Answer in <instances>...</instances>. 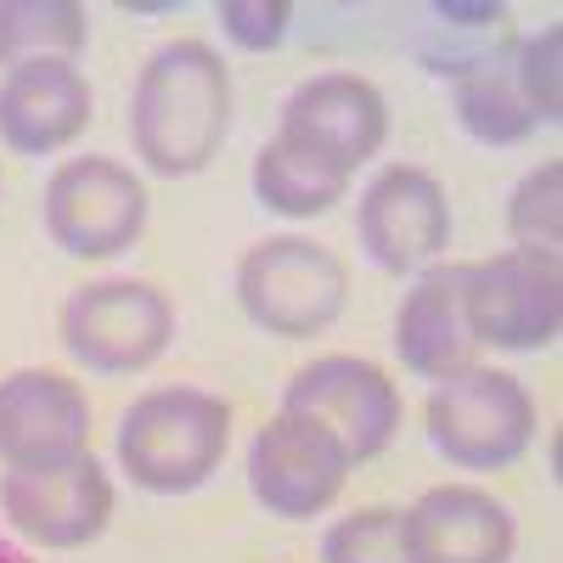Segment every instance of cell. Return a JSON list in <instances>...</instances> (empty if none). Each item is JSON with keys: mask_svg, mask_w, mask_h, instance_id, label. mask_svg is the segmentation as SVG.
<instances>
[{"mask_svg": "<svg viewBox=\"0 0 563 563\" xmlns=\"http://www.w3.org/2000/svg\"><path fill=\"white\" fill-rule=\"evenodd\" d=\"M45 238L74 260H113L147 231V186L119 158H68L45 180Z\"/></svg>", "mask_w": 563, "mask_h": 563, "instance_id": "8992f818", "label": "cell"}, {"mask_svg": "<svg viewBox=\"0 0 563 563\" xmlns=\"http://www.w3.org/2000/svg\"><path fill=\"white\" fill-rule=\"evenodd\" d=\"M519 525L479 485H434L400 512L406 563H512Z\"/></svg>", "mask_w": 563, "mask_h": 563, "instance_id": "5bb4252c", "label": "cell"}, {"mask_svg": "<svg viewBox=\"0 0 563 563\" xmlns=\"http://www.w3.org/2000/svg\"><path fill=\"white\" fill-rule=\"evenodd\" d=\"M0 563H34V558H29L18 541H7V536H0Z\"/></svg>", "mask_w": 563, "mask_h": 563, "instance_id": "cb8c5ba5", "label": "cell"}, {"mask_svg": "<svg viewBox=\"0 0 563 563\" xmlns=\"http://www.w3.org/2000/svg\"><path fill=\"white\" fill-rule=\"evenodd\" d=\"M254 198L271 214H288V220H316L327 209H339L350 198V180L310 164L305 153L282 147V141H265L260 158H254Z\"/></svg>", "mask_w": 563, "mask_h": 563, "instance_id": "d6986e66", "label": "cell"}, {"mask_svg": "<svg viewBox=\"0 0 563 563\" xmlns=\"http://www.w3.org/2000/svg\"><path fill=\"white\" fill-rule=\"evenodd\" d=\"M282 411H305V417L327 422L339 434L350 467L384 456L400 434V417H406L395 378L366 355H316L310 366H299L288 378Z\"/></svg>", "mask_w": 563, "mask_h": 563, "instance_id": "9c48e42d", "label": "cell"}, {"mask_svg": "<svg viewBox=\"0 0 563 563\" xmlns=\"http://www.w3.org/2000/svg\"><path fill=\"white\" fill-rule=\"evenodd\" d=\"M231 445V406L209 389L169 384L135 395L119 417V467L153 496H186L214 479Z\"/></svg>", "mask_w": 563, "mask_h": 563, "instance_id": "7a4b0ae2", "label": "cell"}, {"mask_svg": "<svg viewBox=\"0 0 563 563\" xmlns=\"http://www.w3.org/2000/svg\"><path fill=\"white\" fill-rule=\"evenodd\" d=\"M276 141L350 180L366 158L384 153L389 102H384V90L361 74H316V79L288 90L282 119H276Z\"/></svg>", "mask_w": 563, "mask_h": 563, "instance_id": "ba28073f", "label": "cell"}, {"mask_svg": "<svg viewBox=\"0 0 563 563\" xmlns=\"http://www.w3.org/2000/svg\"><path fill=\"white\" fill-rule=\"evenodd\" d=\"M57 339L85 372L130 378V372H147L169 350L175 305L164 299V288L135 282V276L85 282V288L68 294V305L57 316Z\"/></svg>", "mask_w": 563, "mask_h": 563, "instance_id": "5b68a950", "label": "cell"}, {"mask_svg": "<svg viewBox=\"0 0 563 563\" xmlns=\"http://www.w3.org/2000/svg\"><path fill=\"white\" fill-rule=\"evenodd\" d=\"M321 563H406L400 507H355L321 536Z\"/></svg>", "mask_w": 563, "mask_h": 563, "instance_id": "44dd1931", "label": "cell"}, {"mask_svg": "<svg viewBox=\"0 0 563 563\" xmlns=\"http://www.w3.org/2000/svg\"><path fill=\"white\" fill-rule=\"evenodd\" d=\"M0 519L34 547L74 552L108 530L113 479L90 451L63 467H7L0 474Z\"/></svg>", "mask_w": 563, "mask_h": 563, "instance_id": "7c38bea8", "label": "cell"}, {"mask_svg": "<svg viewBox=\"0 0 563 563\" xmlns=\"http://www.w3.org/2000/svg\"><path fill=\"white\" fill-rule=\"evenodd\" d=\"M238 90L209 40H164L130 90V147L164 180L198 175L231 135Z\"/></svg>", "mask_w": 563, "mask_h": 563, "instance_id": "6da1fadb", "label": "cell"}, {"mask_svg": "<svg viewBox=\"0 0 563 563\" xmlns=\"http://www.w3.org/2000/svg\"><path fill=\"white\" fill-rule=\"evenodd\" d=\"M355 238H361V254L389 276L429 271L451 249V198L440 175L417 164L378 169L355 203Z\"/></svg>", "mask_w": 563, "mask_h": 563, "instance_id": "8fae6325", "label": "cell"}, {"mask_svg": "<svg viewBox=\"0 0 563 563\" xmlns=\"http://www.w3.org/2000/svg\"><path fill=\"white\" fill-rule=\"evenodd\" d=\"M214 18H220L231 45H243V52H276L288 40L294 7L288 0H220Z\"/></svg>", "mask_w": 563, "mask_h": 563, "instance_id": "603a6c76", "label": "cell"}, {"mask_svg": "<svg viewBox=\"0 0 563 563\" xmlns=\"http://www.w3.org/2000/svg\"><path fill=\"white\" fill-rule=\"evenodd\" d=\"M507 238L519 254L558 260L563 249V164L547 158L536 164L507 198Z\"/></svg>", "mask_w": 563, "mask_h": 563, "instance_id": "ffe728a7", "label": "cell"}, {"mask_svg": "<svg viewBox=\"0 0 563 563\" xmlns=\"http://www.w3.org/2000/svg\"><path fill=\"white\" fill-rule=\"evenodd\" d=\"M451 113L479 147H519V141H530L541 130L519 97V85H512V52L451 79Z\"/></svg>", "mask_w": 563, "mask_h": 563, "instance_id": "e0dca14e", "label": "cell"}, {"mask_svg": "<svg viewBox=\"0 0 563 563\" xmlns=\"http://www.w3.org/2000/svg\"><path fill=\"white\" fill-rule=\"evenodd\" d=\"M90 451V395L45 366L0 378V462L7 467H63Z\"/></svg>", "mask_w": 563, "mask_h": 563, "instance_id": "4fadbf2b", "label": "cell"}, {"mask_svg": "<svg viewBox=\"0 0 563 563\" xmlns=\"http://www.w3.org/2000/svg\"><path fill=\"white\" fill-rule=\"evenodd\" d=\"M422 422H429V445L462 474H496L536 445V400L512 372L496 366H467L434 384Z\"/></svg>", "mask_w": 563, "mask_h": 563, "instance_id": "3957f363", "label": "cell"}, {"mask_svg": "<svg viewBox=\"0 0 563 563\" xmlns=\"http://www.w3.org/2000/svg\"><path fill=\"white\" fill-rule=\"evenodd\" d=\"M90 79L79 63H18L0 74V141L18 158H52L90 124Z\"/></svg>", "mask_w": 563, "mask_h": 563, "instance_id": "9a60e30c", "label": "cell"}, {"mask_svg": "<svg viewBox=\"0 0 563 563\" xmlns=\"http://www.w3.org/2000/svg\"><path fill=\"white\" fill-rule=\"evenodd\" d=\"M350 299L344 260L310 238H265L238 260V305L271 339L327 333Z\"/></svg>", "mask_w": 563, "mask_h": 563, "instance_id": "277c9868", "label": "cell"}, {"mask_svg": "<svg viewBox=\"0 0 563 563\" xmlns=\"http://www.w3.org/2000/svg\"><path fill=\"white\" fill-rule=\"evenodd\" d=\"M395 355L406 361V372L429 384H445L456 372L479 366V344L462 316V265L417 271V282L395 310Z\"/></svg>", "mask_w": 563, "mask_h": 563, "instance_id": "2e32d148", "label": "cell"}, {"mask_svg": "<svg viewBox=\"0 0 563 563\" xmlns=\"http://www.w3.org/2000/svg\"><path fill=\"white\" fill-rule=\"evenodd\" d=\"M90 18L74 0H0V68L18 63H79Z\"/></svg>", "mask_w": 563, "mask_h": 563, "instance_id": "ac0fdd59", "label": "cell"}, {"mask_svg": "<svg viewBox=\"0 0 563 563\" xmlns=\"http://www.w3.org/2000/svg\"><path fill=\"white\" fill-rule=\"evenodd\" d=\"M350 456L327 422L305 411H276L249 445V490L271 519H316L339 501Z\"/></svg>", "mask_w": 563, "mask_h": 563, "instance_id": "30bf717a", "label": "cell"}, {"mask_svg": "<svg viewBox=\"0 0 563 563\" xmlns=\"http://www.w3.org/2000/svg\"><path fill=\"white\" fill-rule=\"evenodd\" d=\"M462 316L467 333L485 350H547L563 327V271L558 260H536L501 249L490 260L462 265Z\"/></svg>", "mask_w": 563, "mask_h": 563, "instance_id": "52a82bcc", "label": "cell"}, {"mask_svg": "<svg viewBox=\"0 0 563 563\" xmlns=\"http://www.w3.org/2000/svg\"><path fill=\"white\" fill-rule=\"evenodd\" d=\"M558 52H563V29H541V34L512 45V85H519V97L536 113V124H558V113H563Z\"/></svg>", "mask_w": 563, "mask_h": 563, "instance_id": "7402d4cb", "label": "cell"}]
</instances>
